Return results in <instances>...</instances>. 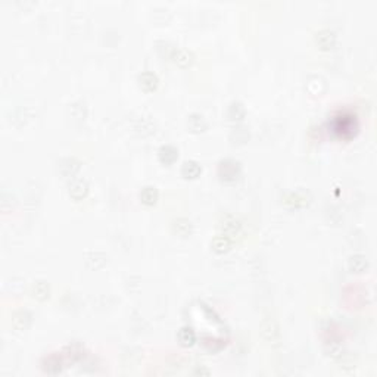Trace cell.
Instances as JSON below:
<instances>
[{"mask_svg": "<svg viewBox=\"0 0 377 377\" xmlns=\"http://www.w3.org/2000/svg\"><path fill=\"white\" fill-rule=\"evenodd\" d=\"M179 341L183 346H191L196 342V335L191 327H183L179 332Z\"/></svg>", "mask_w": 377, "mask_h": 377, "instance_id": "cell-17", "label": "cell"}, {"mask_svg": "<svg viewBox=\"0 0 377 377\" xmlns=\"http://www.w3.org/2000/svg\"><path fill=\"white\" fill-rule=\"evenodd\" d=\"M211 248L214 252L217 253H224L230 249V240L225 236H217L212 242H211Z\"/></svg>", "mask_w": 377, "mask_h": 377, "instance_id": "cell-16", "label": "cell"}, {"mask_svg": "<svg viewBox=\"0 0 377 377\" xmlns=\"http://www.w3.org/2000/svg\"><path fill=\"white\" fill-rule=\"evenodd\" d=\"M222 228H224V233L227 234L225 237H228L230 234H237V233H239V224H237V221H234V220L225 221V224L222 225Z\"/></svg>", "mask_w": 377, "mask_h": 377, "instance_id": "cell-22", "label": "cell"}, {"mask_svg": "<svg viewBox=\"0 0 377 377\" xmlns=\"http://www.w3.org/2000/svg\"><path fill=\"white\" fill-rule=\"evenodd\" d=\"M217 173L224 182H234L240 176V164L234 159H222L218 164Z\"/></svg>", "mask_w": 377, "mask_h": 377, "instance_id": "cell-1", "label": "cell"}, {"mask_svg": "<svg viewBox=\"0 0 377 377\" xmlns=\"http://www.w3.org/2000/svg\"><path fill=\"white\" fill-rule=\"evenodd\" d=\"M200 173H202V168L196 161H186L182 165V176L185 179H196L200 176Z\"/></svg>", "mask_w": 377, "mask_h": 377, "instance_id": "cell-12", "label": "cell"}, {"mask_svg": "<svg viewBox=\"0 0 377 377\" xmlns=\"http://www.w3.org/2000/svg\"><path fill=\"white\" fill-rule=\"evenodd\" d=\"M30 318H31V315H30L28 313L19 311V313H16V314L13 315V326H15L16 329L22 330V329H25V327L28 326Z\"/></svg>", "mask_w": 377, "mask_h": 377, "instance_id": "cell-20", "label": "cell"}, {"mask_svg": "<svg viewBox=\"0 0 377 377\" xmlns=\"http://www.w3.org/2000/svg\"><path fill=\"white\" fill-rule=\"evenodd\" d=\"M80 170V162L74 158H65L59 162V173L63 177H72Z\"/></svg>", "mask_w": 377, "mask_h": 377, "instance_id": "cell-5", "label": "cell"}, {"mask_svg": "<svg viewBox=\"0 0 377 377\" xmlns=\"http://www.w3.org/2000/svg\"><path fill=\"white\" fill-rule=\"evenodd\" d=\"M158 157H159V161H161L162 164H165V165H173V164L177 161V158H179V151H177L174 146H171V145H165V146H162V148L159 149Z\"/></svg>", "mask_w": 377, "mask_h": 377, "instance_id": "cell-4", "label": "cell"}, {"mask_svg": "<svg viewBox=\"0 0 377 377\" xmlns=\"http://www.w3.org/2000/svg\"><path fill=\"white\" fill-rule=\"evenodd\" d=\"M188 130L193 131V133H202V131H205L208 128V124H206V121H205V118L202 115L191 114L188 120Z\"/></svg>", "mask_w": 377, "mask_h": 377, "instance_id": "cell-10", "label": "cell"}, {"mask_svg": "<svg viewBox=\"0 0 377 377\" xmlns=\"http://www.w3.org/2000/svg\"><path fill=\"white\" fill-rule=\"evenodd\" d=\"M158 83H159L158 77H157L154 72H151V71L142 72V74L139 75V84H140V87H142L143 90H146V92H154V90L158 87Z\"/></svg>", "mask_w": 377, "mask_h": 377, "instance_id": "cell-7", "label": "cell"}, {"mask_svg": "<svg viewBox=\"0 0 377 377\" xmlns=\"http://www.w3.org/2000/svg\"><path fill=\"white\" fill-rule=\"evenodd\" d=\"M32 296L37 299H46L49 296V286L44 282H37L32 286Z\"/></svg>", "mask_w": 377, "mask_h": 377, "instance_id": "cell-21", "label": "cell"}, {"mask_svg": "<svg viewBox=\"0 0 377 377\" xmlns=\"http://www.w3.org/2000/svg\"><path fill=\"white\" fill-rule=\"evenodd\" d=\"M158 197H159V193H158L157 188H154V186H146L140 191V200L145 205H155Z\"/></svg>", "mask_w": 377, "mask_h": 377, "instance_id": "cell-14", "label": "cell"}, {"mask_svg": "<svg viewBox=\"0 0 377 377\" xmlns=\"http://www.w3.org/2000/svg\"><path fill=\"white\" fill-rule=\"evenodd\" d=\"M349 268L351 271L361 273L367 268V259L363 255H355L349 259Z\"/></svg>", "mask_w": 377, "mask_h": 377, "instance_id": "cell-19", "label": "cell"}, {"mask_svg": "<svg viewBox=\"0 0 377 377\" xmlns=\"http://www.w3.org/2000/svg\"><path fill=\"white\" fill-rule=\"evenodd\" d=\"M336 123H338V126L335 127V130L339 133V134H345L346 131H352V128L355 130L357 128V121H355V118L352 120V117L349 115H341V117H338V120H336Z\"/></svg>", "mask_w": 377, "mask_h": 377, "instance_id": "cell-8", "label": "cell"}, {"mask_svg": "<svg viewBox=\"0 0 377 377\" xmlns=\"http://www.w3.org/2000/svg\"><path fill=\"white\" fill-rule=\"evenodd\" d=\"M261 332H262V336L270 342V344H276L279 342L280 339V332H279V327L276 324L274 320H265L261 326Z\"/></svg>", "mask_w": 377, "mask_h": 377, "instance_id": "cell-2", "label": "cell"}, {"mask_svg": "<svg viewBox=\"0 0 377 377\" xmlns=\"http://www.w3.org/2000/svg\"><path fill=\"white\" fill-rule=\"evenodd\" d=\"M315 40H317V43H318V46L321 49H332L335 41H336V35H335V32L332 30L324 28V30H320L317 32Z\"/></svg>", "mask_w": 377, "mask_h": 377, "instance_id": "cell-6", "label": "cell"}, {"mask_svg": "<svg viewBox=\"0 0 377 377\" xmlns=\"http://www.w3.org/2000/svg\"><path fill=\"white\" fill-rule=\"evenodd\" d=\"M171 58L180 66H188L194 61V55L190 50H188V49H177V47H174V50L171 53Z\"/></svg>", "mask_w": 377, "mask_h": 377, "instance_id": "cell-3", "label": "cell"}, {"mask_svg": "<svg viewBox=\"0 0 377 377\" xmlns=\"http://www.w3.org/2000/svg\"><path fill=\"white\" fill-rule=\"evenodd\" d=\"M87 191H89V188H87L86 182H81V180H77L69 186V196L75 200H80V199L86 197Z\"/></svg>", "mask_w": 377, "mask_h": 377, "instance_id": "cell-13", "label": "cell"}, {"mask_svg": "<svg viewBox=\"0 0 377 377\" xmlns=\"http://www.w3.org/2000/svg\"><path fill=\"white\" fill-rule=\"evenodd\" d=\"M62 355H50L49 358H46L44 360V363H43V369H44V372H47V373H50V375H56V373H59L61 370H62Z\"/></svg>", "mask_w": 377, "mask_h": 377, "instance_id": "cell-9", "label": "cell"}, {"mask_svg": "<svg viewBox=\"0 0 377 377\" xmlns=\"http://www.w3.org/2000/svg\"><path fill=\"white\" fill-rule=\"evenodd\" d=\"M173 230L179 236H188L193 231V224L188 218H177L173 221Z\"/></svg>", "mask_w": 377, "mask_h": 377, "instance_id": "cell-11", "label": "cell"}, {"mask_svg": "<svg viewBox=\"0 0 377 377\" xmlns=\"http://www.w3.org/2000/svg\"><path fill=\"white\" fill-rule=\"evenodd\" d=\"M203 346L209 351V352H218L225 346V342L221 339H212V338H203L202 339Z\"/></svg>", "mask_w": 377, "mask_h": 377, "instance_id": "cell-18", "label": "cell"}, {"mask_svg": "<svg viewBox=\"0 0 377 377\" xmlns=\"http://www.w3.org/2000/svg\"><path fill=\"white\" fill-rule=\"evenodd\" d=\"M245 106L240 103V102H233L230 106H228V111H227V115L231 121H239L242 118H245Z\"/></svg>", "mask_w": 377, "mask_h": 377, "instance_id": "cell-15", "label": "cell"}]
</instances>
